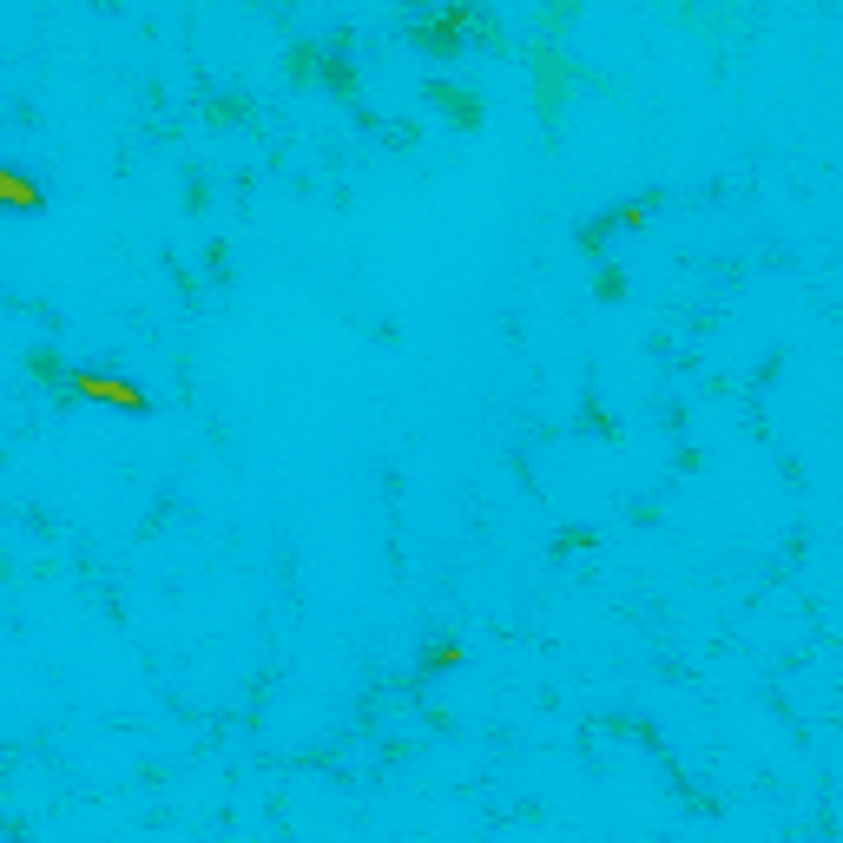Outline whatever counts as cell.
Returning <instances> with one entry per match:
<instances>
[{
	"label": "cell",
	"instance_id": "1",
	"mask_svg": "<svg viewBox=\"0 0 843 843\" xmlns=\"http://www.w3.org/2000/svg\"><path fill=\"white\" fill-rule=\"evenodd\" d=\"M80 389L99 396V402H119V409H139V389H126V382H112V376H80Z\"/></svg>",
	"mask_w": 843,
	"mask_h": 843
},
{
	"label": "cell",
	"instance_id": "2",
	"mask_svg": "<svg viewBox=\"0 0 843 843\" xmlns=\"http://www.w3.org/2000/svg\"><path fill=\"white\" fill-rule=\"evenodd\" d=\"M0 198H14V205L33 211V185H20V178H0Z\"/></svg>",
	"mask_w": 843,
	"mask_h": 843
}]
</instances>
